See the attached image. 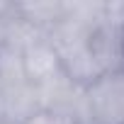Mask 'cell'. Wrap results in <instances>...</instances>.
<instances>
[{"mask_svg":"<svg viewBox=\"0 0 124 124\" xmlns=\"http://www.w3.org/2000/svg\"><path fill=\"white\" fill-rule=\"evenodd\" d=\"M22 71L32 88H44L58 80L61 76H66L56 49L46 37H39L22 49Z\"/></svg>","mask_w":124,"mask_h":124,"instance_id":"2","label":"cell"},{"mask_svg":"<svg viewBox=\"0 0 124 124\" xmlns=\"http://www.w3.org/2000/svg\"><path fill=\"white\" fill-rule=\"evenodd\" d=\"M83 95L90 124H124V68L97 76Z\"/></svg>","mask_w":124,"mask_h":124,"instance_id":"1","label":"cell"},{"mask_svg":"<svg viewBox=\"0 0 124 124\" xmlns=\"http://www.w3.org/2000/svg\"><path fill=\"white\" fill-rule=\"evenodd\" d=\"M27 124H68L66 119H61L56 114H49V112H39L34 119H29Z\"/></svg>","mask_w":124,"mask_h":124,"instance_id":"3","label":"cell"}]
</instances>
